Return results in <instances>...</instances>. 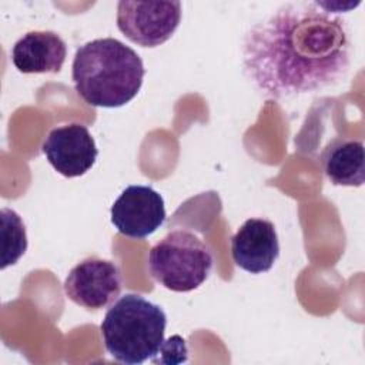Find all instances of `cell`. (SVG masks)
I'll list each match as a JSON object with an SVG mask.
<instances>
[{
  "label": "cell",
  "mask_w": 365,
  "mask_h": 365,
  "mask_svg": "<svg viewBox=\"0 0 365 365\" xmlns=\"http://www.w3.org/2000/svg\"><path fill=\"white\" fill-rule=\"evenodd\" d=\"M346 21L315 3H289L254 23L241 44L242 70L265 97L282 100L336 84L349 70Z\"/></svg>",
  "instance_id": "cell-1"
},
{
  "label": "cell",
  "mask_w": 365,
  "mask_h": 365,
  "mask_svg": "<svg viewBox=\"0 0 365 365\" xmlns=\"http://www.w3.org/2000/svg\"><path fill=\"white\" fill-rule=\"evenodd\" d=\"M144 74L141 57L113 37L80 46L73 60L76 91L93 107L115 108L127 104L138 94Z\"/></svg>",
  "instance_id": "cell-2"
},
{
  "label": "cell",
  "mask_w": 365,
  "mask_h": 365,
  "mask_svg": "<svg viewBox=\"0 0 365 365\" xmlns=\"http://www.w3.org/2000/svg\"><path fill=\"white\" fill-rule=\"evenodd\" d=\"M165 325L167 315L160 305L125 294L106 312L100 329L104 346L115 361L137 365L160 354Z\"/></svg>",
  "instance_id": "cell-3"
},
{
  "label": "cell",
  "mask_w": 365,
  "mask_h": 365,
  "mask_svg": "<svg viewBox=\"0 0 365 365\" xmlns=\"http://www.w3.org/2000/svg\"><path fill=\"white\" fill-rule=\"evenodd\" d=\"M212 262L210 248L185 230L168 232L148 254L151 277L174 292L197 289L208 278Z\"/></svg>",
  "instance_id": "cell-4"
},
{
  "label": "cell",
  "mask_w": 365,
  "mask_h": 365,
  "mask_svg": "<svg viewBox=\"0 0 365 365\" xmlns=\"http://www.w3.org/2000/svg\"><path fill=\"white\" fill-rule=\"evenodd\" d=\"M181 20L180 1H128L117 4V27L133 43L157 47L165 43Z\"/></svg>",
  "instance_id": "cell-5"
},
{
  "label": "cell",
  "mask_w": 365,
  "mask_h": 365,
  "mask_svg": "<svg viewBox=\"0 0 365 365\" xmlns=\"http://www.w3.org/2000/svg\"><path fill=\"white\" fill-rule=\"evenodd\" d=\"M123 278L118 265L108 259L90 257L71 268L64 292L74 304L87 309L111 305L121 292Z\"/></svg>",
  "instance_id": "cell-6"
},
{
  "label": "cell",
  "mask_w": 365,
  "mask_h": 365,
  "mask_svg": "<svg viewBox=\"0 0 365 365\" xmlns=\"http://www.w3.org/2000/svg\"><path fill=\"white\" fill-rule=\"evenodd\" d=\"M111 222L125 237L145 238L165 220L164 200L150 185H128L111 205Z\"/></svg>",
  "instance_id": "cell-7"
},
{
  "label": "cell",
  "mask_w": 365,
  "mask_h": 365,
  "mask_svg": "<svg viewBox=\"0 0 365 365\" xmlns=\"http://www.w3.org/2000/svg\"><path fill=\"white\" fill-rule=\"evenodd\" d=\"M41 151L50 165L67 178L86 174L98 155L88 128L78 123L53 128L44 140Z\"/></svg>",
  "instance_id": "cell-8"
},
{
  "label": "cell",
  "mask_w": 365,
  "mask_h": 365,
  "mask_svg": "<svg viewBox=\"0 0 365 365\" xmlns=\"http://www.w3.org/2000/svg\"><path fill=\"white\" fill-rule=\"evenodd\" d=\"M231 255L247 272L269 271L279 257L275 225L265 218H248L231 238Z\"/></svg>",
  "instance_id": "cell-9"
},
{
  "label": "cell",
  "mask_w": 365,
  "mask_h": 365,
  "mask_svg": "<svg viewBox=\"0 0 365 365\" xmlns=\"http://www.w3.org/2000/svg\"><path fill=\"white\" fill-rule=\"evenodd\" d=\"M66 41L56 31H29L11 48V61L23 74L58 73L66 61Z\"/></svg>",
  "instance_id": "cell-10"
},
{
  "label": "cell",
  "mask_w": 365,
  "mask_h": 365,
  "mask_svg": "<svg viewBox=\"0 0 365 365\" xmlns=\"http://www.w3.org/2000/svg\"><path fill=\"white\" fill-rule=\"evenodd\" d=\"M325 177L334 185L361 187L365 181L364 143L354 138H334L319 155Z\"/></svg>",
  "instance_id": "cell-11"
},
{
  "label": "cell",
  "mask_w": 365,
  "mask_h": 365,
  "mask_svg": "<svg viewBox=\"0 0 365 365\" xmlns=\"http://www.w3.org/2000/svg\"><path fill=\"white\" fill-rule=\"evenodd\" d=\"M1 224H3V255H1V268L4 269L9 265H13L24 254L27 248V235L26 227L20 215L10 210H1Z\"/></svg>",
  "instance_id": "cell-12"
}]
</instances>
